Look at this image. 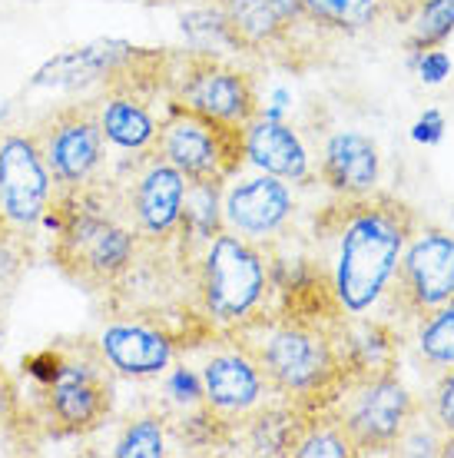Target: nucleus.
<instances>
[{
  "instance_id": "9d476101",
  "label": "nucleus",
  "mask_w": 454,
  "mask_h": 458,
  "mask_svg": "<svg viewBox=\"0 0 454 458\" xmlns=\"http://www.w3.org/2000/svg\"><path fill=\"white\" fill-rule=\"evenodd\" d=\"M186 183L189 180L172 163L163 160L156 149H147L137 153L133 176L114 190L120 213L147 246H166L176 240Z\"/></svg>"
},
{
  "instance_id": "aec40b11",
  "label": "nucleus",
  "mask_w": 454,
  "mask_h": 458,
  "mask_svg": "<svg viewBox=\"0 0 454 458\" xmlns=\"http://www.w3.org/2000/svg\"><path fill=\"white\" fill-rule=\"evenodd\" d=\"M219 229H226L223 219V183L213 180H189L182 196V216L176 242L189 252L193 246H206Z\"/></svg>"
},
{
  "instance_id": "ddd939ff",
  "label": "nucleus",
  "mask_w": 454,
  "mask_h": 458,
  "mask_svg": "<svg viewBox=\"0 0 454 458\" xmlns=\"http://www.w3.org/2000/svg\"><path fill=\"white\" fill-rule=\"evenodd\" d=\"M199 378H203V405L223 422H236L252 409H259L262 402L273 399L265 372L236 333H223V345L206 355Z\"/></svg>"
},
{
  "instance_id": "f704fd0d",
  "label": "nucleus",
  "mask_w": 454,
  "mask_h": 458,
  "mask_svg": "<svg viewBox=\"0 0 454 458\" xmlns=\"http://www.w3.org/2000/svg\"><path fill=\"white\" fill-rule=\"evenodd\" d=\"M451 226H454V203H451Z\"/></svg>"
},
{
  "instance_id": "f257e3e1",
  "label": "nucleus",
  "mask_w": 454,
  "mask_h": 458,
  "mask_svg": "<svg viewBox=\"0 0 454 458\" xmlns=\"http://www.w3.org/2000/svg\"><path fill=\"white\" fill-rule=\"evenodd\" d=\"M411 233L415 213L378 190L339 199L315 219V236L325 246L318 273L341 316H368L391 296Z\"/></svg>"
},
{
  "instance_id": "72a5a7b5",
  "label": "nucleus",
  "mask_w": 454,
  "mask_h": 458,
  "mask_svg": "<svg viewBox=\"0 0 454 458\" xmlns=\"http://www.w3.org/2000/svg\"><path fill=\"white\" fill-rule=\"evenodd\" d=\"M411 4H415V0H395V17H401V13L408 11Z\"/></svg>"
},
{
  "instance_id": "473e14b6",
  "label": "nucleus",
  "mask_w": 454,
  "mask_h": 458,
  "mask_svg": "<svg viewBox=\"0 0 454 458\" xmlns=\"http://www.w3.org/2000/svg\"><path fill=\"white\" fill-rule=\"evenodd\" d=\"M441 455L454 458V436H444V442H441Z\"/></svg>"
},
{
  "instance_id": "20e7f679",
  "label": "nucleus",
  "mask_w": 454,
  "mask_h": 458,
  "mask_svg": "<svg viewBox=\"0 0 454 458\" xmlns=\"http://www.w3.org/2000/svg\"><path fill=\"white\" fill-rule=\"evenodd\" d=\"M269 293V252L259 242L246 240L232 229H219L203 246L196 266V296L213 333H236L246 322L262 316Z\"/></svg>"
},
{
  "instance_id": "a878e982",
  "label": "nucleus",
  "mask_w": 454,
  "mask_h": 458,
  "mask_svg": "<svg viewBox=\"0 0 454 458\" xmlns=\"http://www.w3.org/2000/svg\"><path fill=\"white\" fill-rule=\"evenodd\" d=\"M166 432L170 422L163 415H139L123 428V436L116 438L114 455L116 458H159L166 455Z\"/></svg>"
},
{
  "instance_id": "7c9ffc66",
  "label": "nucleus",
  "mask_w": 454,
  "mask_h": 458,
  "mask_svg": "<svg viewBox=\"0 0 454 458\" xmlns=\"http://www.w3.org/2000/svg\"><path fill=\"white\" fill-rule=\"evenodd\" d=\"M444 130H448L444 114L438 110V106H428V110L415 120V126H411V140L421 143V147H438V143L444 140Z\"/></svg>"
},
{
  "instance_id": "b1692460",
  "label": "nucleus",
  "mask_w": 454,
  "mask_h": 458,
  "mask_svg": "<svg viewBox=\"0 0 454 458\" xmlns=\"http://www.w3.org/2000/svg\"><path fill=\"white\" fill-rule=\"evenodd\" d=\"M415 349L428 369L454 366V296L415 316Z\"/></svg>"
},
{
  "instance_id": "4be33fe9",
  "label": "nucleus",
  "mask_w": 454,
  "mask_h": 458,
  "mask_svg": "<svg viewBox=\"0 0 454 458\" xmlns=\"http://www.w3.org/2000/svg\"><path fill=\"white\" fill-rule=\"evenodd\" d=\"M126 44H106V47H87V50H73V54H63L54 64H46L40 73H37V87H46V83H57V87H77L83 81H93V77H103L126 57Z\"/></svg>"
},
{
  "instance_id": "412c9836",
  "label": "nucleus",
  "mask_w": 454,
  "mask_h": 458,
  "mask_svg": "<svg viewBox=\"0 0 454 458\" xmlns=\"http://www.w3.org/2000/svg\"><path fill=\"white\" fill-rule=\"evenodd\" d=\"M302 13L322 30L358 34L395 13V0H302Z\"/></svg>"
},
{
  "instance_id": "dca6fc26",
  "label": "nucleus",
  "mask_w": 454,
  "mask_h": 458,
  "mask_svg": "<svg viewBox=\"0 0 454 458\" xmlns=\"http://www.w3.org/2000/svg\"><path fill=\"white\" fill-rule=\"evenodd\" d=\"M318 176L339 199H358L378 190L382 176V153L368 133L358 130H339L325 140Z\"/></svg>"
},
{
  "instance_id": "4468645a",
  "label": "nucleus",
  "mask_w": 454,
  "mask_h": 458,
  "mask_svg": "<svg viewBox=\"0 0 454 458\" xmlns=\"http://www.w3.org/2000/svg\"><path fill=\"white\" fill-rule=\"evenodd\" d=\"M292 213H296V196H292L289 183L279 176H269V173H256V176L239 180L223 199L226 229L259 242V246L275 240L289 226Z\"/></svg>"
},
{
  "instance_id": "cd10ccee",
  "label": "nucleus",
  "mask_w": 454,
  "mask_h": 458,
  "mask_svg": "<svg viewBox=\"0 0 454 458\" xmlns=\"http://www.w3.org/2000/svg\"><path fill=\"white\" fill-rule=\"evenodd\" d=\"M166 395H170V402L180 405L182 412L199 409L203 405V378H199V372L189 366H176L166 376Z\"/></svg>"
},
{
  "instance_id": "0eeeda50",
  "label": "nucleus",
  "mask_w": 454,
  "mask_h": 458,
  "mask_svg": "<svg viewBox=\"0 0 454 458\" xmlns=\"http://www.w3.org/2000/svg\"><path fill=\"white\" fill-rule=\"evenodd\" d=\"M418 405L421 402L398 378L395 369H385V372L349 378L332 409L352 438L355 452L378 455V452H395L398 436L405 432Z\"/></svg>"
},
{
  "instance_id": "f8f14e48",
  "label": "nucleus",
  "mask_w": 454,
  "mask_h": 458,
  "mask_svg": "<svg viewBox=\"0 0 454 458\" xmlns=\"http://www.w3.org/2000/svg\"><path fill=\"white\" fill-rule=\"evenodd\" d=\"M454 296V233L441 226H415L398 263L391 302L408 319Z\"/></svg>"
},
{
  "instance_id": "2eb2a0df",
  "label": "nucleus",
  "mask_w": 454,
  "mask_h": 458,
  "mask_svg": "<svg viewBox=\"0 0 454 458\" xmlns=\"http://www.w3.org/2000/svg\"><path fill=\"white\" fill-rule=\"evenodd\" d=\"M106 366L114 369V376L130 378H149L163 376L176 359L180 339L170 329H159L153 322H110L97 339Z\"/></svg>"
},
{
  "instance_id": "a211bd4d",
  "label": "nucleus",
  "mask_w": 454,
  "mask_h": 458,
  "mask_svg": "<svg viewBox=\"0 0 454 458\" xmlns=\"http://www.w3.org/2000/svg\"><path fill=\"white\" fill-rule=\"evenodd\" d=\"M306 415V409L273 395L249 415L226 422V448L239 445L249 455H289Z\"/></svg>"
},
{
  "instance_id": "423d86ee",
  "label": "nucleus",
  "mask_w": 454,
  "mask_h": 458,
  "mask_svg": "<svg viewBox=\"0 0 454 458\" xmlns=\"http://www.w3.org/2000/svg\"><path fill=\"white\" fill-rule=\"evenodd\" d=\"M159 157L172 163L186 180H213L226 183L246 166V140L242 126L216 123L203 114H193L180 104H166L153 143Z\"/></svg>"
},
{
  "instance_id": "9b49d317",
  "label": "nucleus",
  "mask_w": 454,
  "mask_h": 458,
  "mask_svg": "<svg viewBox=\"0 0 454 458\" xmlns=\"http://www.w3.org/2000/svg\"><path fill=\"white\" fill-rule=\"evenodd\" d=\"M57 196L34 130L0 133V223L23 236L50 213Z\"/></svg>"
},
{
  "instance_id": "6e6552de",
  "label": "nucleus",
  "mask_w": 454,
  "mask_h": 458,
  "mask_svg": "<svg viewBox=\"0 0 454 458\" xmlns=\"http://www.w3.org/2000/svg\"><path fill=\"white\" fill-rule=\"evenodd\" d=\"M166 97L226 126H246L259 114V93L249 73L203 50L170 57Z\"/></svg>"
},
{
  "instance_id": "1a4fd4ad",
  "label": "nucleus",
  "mask_w": 454,
  "mask_h": 458,
  "mask_svg": "<svg viewBox=\"0 0 454 458\" xmlns=\"http://www.w3.org/2000/svg\"><path fill=\"white\" fill-rule=\"evenodd\" d=\"M40 153L57 193L83 190L100 180L103 157H106V137L100 130L97 100L67 104L44 116L34 130Z\"/></svg>"
},
{
  "instance_id": "6ab92c4d",
  "label": "nucleus",
  "mask_w": 454,
  "mask_h": 458,
  "mask_svg": "<svg viewBox=\"0 0 454 458\" xmlns=\"http://www.w3.org/2000/svg\"><path fill=\"white\" fill-rule=\"evenodd\" d=\"M223 17H226L229 30L236 37V44L242 50H275L292 40V27L282 17V11L275 7V0H213Z\"/></svg>"
},
{
  "instance_id": "c9c22d12",
  "label": "nucleus",
  "mask_w": 454,
  "mask_h": 458,
  "mask_svg": "<svg viewBox=\"0 0 454 458\" xmlns=\"http://www.w3.org/2000/svg\"><path fill=\"white\" fill-rule=\"evenodd\" d=\"M0 120H4V110H0Z\"/></svg>"
},
{
  "instance_id": "c85d7f7f",
  "label": "nucleus",
  "mask_w": 454,
  "mask_h": 458,
  "mask_svg": "<svg viewBox=\"0 0 454 458\" xmlns=\"http://www.w3.org/2000/svg\"><path fill=\"white\" fill-rule=\"evenodd\" d=\"M411 67L418 73V81L425 87H438L451 77V57L444 54L441 47H432V50H418V54H411Z\"/></svg>"
},
{
  "instance_id": "f3484780",
  "label": "nucleus",
  "mask_w": 454,
  "mask_h": 458,
  "mask_svg": "<svg viewBox=\"0 0 454 458\" xmlns=\"http://www.w3.org/2000/svg\"><path fill=\"white\" fill-rule=\"evenodd\" d=\"M242 140H246V163L259 173L279 176L285 183H308L312 180L306 143L285 120L256 114L242 126Z\"/></svg>"
},
{
  "instance_id": "5701e85b",
  "label": "nucleus",
  "mask_w": 454,
  "mask_h": 458,
  "mask_svg": "<svg viewBox=\"0 0 454 458\" xmlns=\"http://www.w3.org/2000/svg\"><path fill=\"white\" fill-rule=\"evenodd\" d=\"M289 455L296 458H349L358 455L349 432L341 428L335 409H315L306 415V422L298 428L296 445Z\"/></svg>"
},
{
  "instance_id": "2f4dec72",
  "label": "nucleus",
  "mask_w": 454,
  "mask_h": 458,
  "mask_svg": "<svg viewBox=\"0 0 454 458\" xmlns=\"http://www.w3.org/2000/svg\"><path fill=\"white\" fill-rule=\"evenodd\" d=\"M13 409V389H11V382L4 378V372H0V419L11 412Z\"/></svg>"
},
{
  "instance_id": "bb28decb",
  "label": "nucleus",
  "mask_w": 454,
  "mask_h": 458,
  "mask_svg": "<svg viewBox=\"0 0 454 458\" xmlns=\"http://www.w3.org/2000/svg\"><path fill=\"white\" fill-rule=\"evenodd\" d=\"M441 442L444 432L441 425L434 422L432 409L418 405L415 415L408 419V425H405V432L398 436L395 452H401V455H441Z\"/></svg>"
},
{
  "instance_id": "f03ea898",
  "label": "nucleus",
  "mask_w": 454,
  "mask_h": 458,
  "mask_svg": "<svg viewBox=\"0 0 454 458\" xmlns=\"http://www.w3.org/2000/svg\"><path fill=\"white\" fill-rule=\"evenodd\" d=\"M341 316H308V312H273L256 316L236 335L246 343L275 399H285L315 412L332 409L341 386L349 382L335 326Z\"/></svg>"
},
{
  "instance_id": "c756f323",
  "label": "nucleus",
  "mask_w": 454,
  "mask_h": 458,
  "mask_svg": "<svg viewBox=\"0 0 454 458\" xmlns=\"http://www.w3.org/2000/svg\"><path fill=\"white\" fill-rule=\"evenodd\" d=\"M432 415L434 422L441 425L444 436H454V366L444 369L441 378H438V386H434V395H432Z\"/></svg>"
},
{
  "instance_id": "393cba45",
  "label": "nucleus",
  "mask_w": 454,
  "mask_h": 458,
  "mask_svg": "<svg viewBox=\"0 0 454 458\" xmlns=\"http://www.w3.org/2000/svg\"><path fill=\"white\" fill-rule=\"evenodd\" d=\"M408 23V50H432L441 47L454 34V0H415L408 11L401 13Z\"/></svg>"
},
{
  "instance_id": "7ed1b4c3",
  "label": "nucleus",
  "mask_w": 454,
  "mask_h": 458,
  "mask_svg": "<svg viewBox=\"0 0 454 458\" xmlns=\"http://www.w3.org/2000/svg\"><path fill=\"white\" fill-rule=\"evenodd\" d=\"M54 263L83 286L106 289L120 283L147 242L116 207V193L100 180L83 190L54 196Z\"/></svg>"
},
{
  "instance_id": "39448f33",
  "label": "nucleus",
  "mask_w": 454,
  "mask_h": 458,
  "mask_svg": "<svg viewBox=\"0 0 454 458\" xmlns=\"http://www.w3.org/2000/svg\"><path fill=\"white\" fill-rule=\"evenodd\" d=\"M40 405L57 436L93 432L114 409V369L106 366L100 345L80 339L57 349L40 378Z\"/></svg>"
}]
</instances>
